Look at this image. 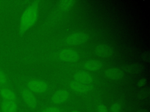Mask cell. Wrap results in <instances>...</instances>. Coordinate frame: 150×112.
I'll use <instances>...</instances> for the list:
<instances>
[{"label":"cell","mask_w":150,"mask_h":112,"mask_svg":"<svg viewBox=\"0 0 150 112\" xmlns=\"http://www.w3.org/2000/svg\"><path fill=\"white\" fill-rule=\"evenodd\" d=\"M39 1H33L23 12L19 22V33L23 34L36 22L39 12Z\"/></svg>","instance_id":"6da1fadb"},{"label":"cell","mask_w":150,"mask_h":112,"mask_svg":"<svg viewBox=\"0 0 150 112\" xmlns=\"http://www.w3.org/2000/svg\"><path fill=\"white\" fill-rule=\"evenodd\" d=\"M59 58L64 62H76L79 58V54L77 51L70 49L64 48L59 51L58 54Z\"/></svg>","instance_id":"7a4b0ae2"},{"label":"cell","mask_w":150,"mask_h":112,"mask_svg":"<svg viewBox=\"0 0 150 112\" xmlns=\"http://www.w3.org/2000/svg\"><path fill=\"white\" fill-rule=\"evenodd\" d=\"M89 38L88 35L84 32H77L70 34L66 39L69 45H79L86 43Z\"/></svg>","instance_id":"3957f363"},{"label":"cell","mask_w":150,"mask_h":112,"mask_svg":"<svg viewBox=\"0 0 150 112\" xmlns=\"http://www.w3.org/2000/svg\"><path fill=\"white\" fill-rule=\"evenodd\" d=\"M28 88L32 92L42 93L45 92L48 88L47 83L41 80L32 79L27 83Z\"/></svg>","instance_id":"277c9868"},{"label":"cell","mask_w":150,"mask_h":112,"mask_svg":"<svg viewBox=\"0 0 150 112\" xmlns=\"http://www.w3.org/2000/svg\"><path fill=\"white\" fill-rule=\"evenodd\" d=\"M22 97L28 107L31 108H35L37 106V100L33 93L28 89H23L21 91Z\"/></svg>","instance_id":"5b68a950"},{"label":"cell","mask_w":150,"mask_h":112,"mask_svg":"<svg viewBox=\"0 0 150 112\" xmlns=\"http://www.w3.org/2000/svg\"><path fill=\"white\" fill-rule=\"evenodd\" d=\"M70 88L74 91L75 92L79 93H86L93 89V86L90 84H84L77 82L76 80H72L70 82Z\"/></svg>","instance_id":"8992f818"},{"label":"cell","mask_w":150,"mask_h":112,"mask_svg":"<svg viewBox=\"0 0 150 112\" xmlns=\"http://www.w3.org/2000/svg\"><path fill=\"white\" fill-rule=\"evenodd\" d=\"M94 52L100 57H109L112 55L113 49L109 45L101 44L95 47Z\"/></svg>","instance_id":"52a82bcc"},{"label":"cell","mask_w":150,"mask_h":112,"mask_svg":"<svg viewBox=\"0 0 150 112\" xmlns=\"http://www.w3.org/2000/svg\"><path fill=\"white\" fill-rule=\"evenodd\" d=\"M69 92L66 89H60L56 91L52 97V101L55 104H61L65 102L69 97Z\"/></svg>","instance_id":"ba28073f"},{"label":"cell","mask_w":150,"mask_h":112,"mask_svg":"<svg viewBox=\"0 0 150 112\" xmlns=\"http://www.w3.org/2000/svg\"><path fill=\"white\" fill-rule=\"evenodd\" d=\"M75 80L84 84H90L93 80V77L90 74L84 71H80L74 74Z\"/></svg>","instance_id":"9c48e42d"},{"label":"cell","mask_w":150,"mask_h":112,"mask_svg":"<svg viewBox=\"0 0 150 112\" xmlns=\"http://www.w3.org/2000/svg\"><path fill=\"white\" fill-rule=\"evenodd\" d=\"M104 74L108 78L115 80L121 79L124 75V72L118 68H110L105 71Z\"/></svg>","instance_id":"30bf717a"},{"label":"cell","mask_w":150,"mask_h":112,"mask_svg":"<svg viewBox=\"0 0 150 112\" xmlns=\"http://www.w3.org/2000/svg\"><path fill=\"white\" fill-rule=\"evenodd\" d=\"M2 112H16L18 109V104L15 100H3L1 104Z\"/></svg>","instance_id":"8fae6325"},{"label":"cell","mask_w":150,"mask_h":112,"mask_svg":"<svg viewBox=\"0 0 150 112\" xmlns=\"http://www.w3.org/2000/svg\"><path fill=\"white\" fill-rule=\"evenodd\" d=\"M84 68L89 71H98L103 66V63L97 60H88L84 63Z\"/></svg>","instance_id":"7c38bea8"},{"label":"cell","mask_w":150,"mask_h":112,"mask_svg":"<svg viewBox=\"0 0 150 112\" xmlns=\"http://www.w3.org/2000/svg\"><path fill=\"white\" fill-rule=\"evenodd\" d=\"M0 95L3 100H15L16 96L15 92L9 88L2 87L0 88Z\"/></svg>","instance_id":"4fadbf2b"},{"label":"cell","mask_w":150,"mask_h":112,"mask_svg":"<svg viewBox=\"0 0 150 112\" xmlns=\"http://www.w3.org/2000/svg\"><path fill=\"white\" fill-rule=\"evenodd\" d=\"M124 70L128 74H137L140 73L144 71V66L141 64H132L124 66L123 67Z\"/></svg>","instance_id":"5bb4252c"},{"label":"cell","mask_w":150,"mask_h":112,"mask_svg":"<svg viewBox=\"0 0 150 112\" xmlns=\"http://www.w3.org/2000/svg\"><path fill=\"white\" fill-rule=\"evenodd\" d=\"M74 3V1L73 0H62L59 2L58 6L62 10H67L72 7Z\"/></svg>","instance_id":"9a60e30c"},{"label":"cell","mask_w":150,"mask_h":112,"mask_svg":"<svg viewBox=\"0 0 150 112\" xmlns=\"http://www.w3.org/2000/svg\"><path fill=\"white\" fill-rule=\"evenodd\" d=\"M149 93H150L149 89L148 88H147V89H143V90L139 91L137 93V96L139 99H146L147 97H148V96H149Z\"/></svg>","instance_id":"2e32d148"},{"label":"cell","mask_w":150,"mask_h":112,"mask_svg":"<svg viewBox=\"0 0 150 112\" xmlns=\"http://www.w3.org/2000/svg\"><path fill=\"white\" fill-rule=\"evenodd\" d=\"M121 110V105L119 103H114L111 107L110 112H120Z\"/></svg>","instance_id":"e0dca14e"},{"label":"cell","mask_w":150,"mask_h":112,"mask_svg":"<svg viewBox=\"0 0 150 112\" xmlns=\"http://www.w3.org/2000/svg\"><path fill=\"white\" fill-rule=\"evenodd\" d=\"M7 82V78L5 73L0 69V85H5Z\"/></svg>","instance_id":"ac0fdd59"},{"label":"cell","mask_w":150,"mask_h":112,"mask_svg":"<svg viewBox=\"0 0 150 112\" xmlns=\"http://www.w3.org/2000/svg\"><path fill=\"white\" fill-rule=\"evenodd\" d=\"M141 57L144 61L148 62L150 60V54L148 51H145L141 54Z\"/></svg>","instance_id":"d6986e66"},{"label":"cell","mask_w":150,"mask_h":112,"mask_svg":"<svg viewBox=\"0 0 150 112\" xmlns=\"http://www.w3.org/2000/svg\"><path fill=\"white\" fill-rule=\"evenodd\" d=\"M42 112H60V110L56 107H49L42 110Z\"/></svg>","instance_id":"ffe728a7"},{"label":"cell","mask_w":150,"mask_h":112,"mask_svg":"<svg viewBox=\"0 0 150 112\" xmlns=\"http://www.w3.org/2000/svg\"><path fill=\"white\" fill-rule=\"evenodd\" d=\"M97 111L98 112H107V109L106 106L103 104H100L98 106Z\"/></svg>","instance_id":"44dd1931"},{"label":"cell","mask_w":150,"mask_h":112,"mask_svg":"<svg viewBox=\"0 0 150 112\" xmlns=\"http://www.w3.org/2000/svg\"><path fill=\"white\" fill-rule=\"evenodd\" d=\"M147 82V80L145 78H142L139 79L137 83V85L139 87H142L146 85Z\"/></svg>","instance_id":"7402d4cb"},{"label":"cell","mask_w":150,"mask_h":112,"mask_svg":"<svg viewBox=\"0 0 150 112\" xmlns=\"http://www.w3.org/2000/svg\"><path fill=\"white\" fill-rule=\"evenodd\" d=\"M137 112H149V111L146 109H140L138 110Z\"/></svg>","instance_id":"603a6c76"},{"label":"cell","mask_w":150,"mask_h":112,"mask_svg":"<svg viewBox=\"0 0 150 112\" xmlns=\"http://www.w3.org/2000/svg\"><path fill=\"white\" fill-rule=\"evenodd\" d=\"M71 112H80V111H71Z\"/></svg>","instance_id":"cb8c5ba5"}]
</instances>
